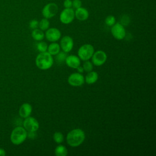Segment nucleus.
<instances>
[{"label":"nucleus","instance_id":"obj_1","mask_svg":"<svg viewBox=\"0 0 156 156\" xmlns=\"http://www.w3.org/2000/svg\"><path fill=\"white\" fill-rule=\"evenodd\" d=\"M85 139V133L81 129H74L70 130L66 135L67 144L73 147H78L83 143Z\"/></svg>","mask_w":156,"mask_h":156},{"label":"nucleus","instance_id":"obj_2","mask_svg":"<svg viewBox=\"0 0 156 156\" xmlns=\"http://www.w3.org/2000/svg\"><path fill=\"white\" fill-rule=\"evenodd\" d=\"M54 63V58L48 52H40L35 58V65L41 70H47L51 68Z\"/></svg>","mask_w":156,"mask_h":156},{"label":"nucleus","instance_id":"obj_3","mask_svg":"<svg viewBox=\"0 0 156 156\" xmlns=\"http://www.w3.org/2000/svg\"><path fill=\"white\" fill-rule=\"evenodd\" d=\"M27 138V130L21 126L15 127L12 131L10 136V141L15 145L22 144Z\"/></svg>","mask_w":156,"mask_h":156},{"label":"nucleus","instance_id":"obj_4","mask_svg":"<svg viewBox=\"0 0 156 156\" xmlns=\"http://www.w3.org/2000/svg\"><path fill=\"white\" fill-rule=\"evenodd\" d=\"M94 52V48L90 44H84L82 45L77 51V55L82 61L89 60Z\"/></svg>","mask_w":156,"mask_h":156},{"label":"nucleus","instance_id":"obj_5","mask_svg":"<svg viewBox=\"0 0 156 156\" xmlns=\"http://www.w3.org/2000/svg\"><path fill=\"white\" fill-rule=\"evenodd\" d=\"M58 11V5L54 2H49L43 7L41 13L44 18L50 19L55 16L57 15Z\"/></svg>","mask_w":156,"mask_h":156},{"label":"nucleus","instance_id":"obj_6","mask_svg":"<svg viewBox=\"0 0 156 156\" xmlns=\"http://www.w3.org/2000/svg\"><path fill=\"white\" fill-rule=\"evenodd\" d=\"M75 18L74 10L73 8H65L59 16L60 21L64 24L71 23Z\"/></svg>","mask_w":156,"mask_h":156},{"label":"nucleus","instance_id":"obj_7","mask_svg":"<svg viewBox=\"0 0 156 156\" xmlns=\"http://www.w3.org/2000/svg\"><path fill=\"white\" fill-rule=\"evenodd\" d=\"M111 33L113 37L118 40H121L124 39L126 35V29L124 26L122 25L120 23H116L112 26Z\"/></svg>","mask_w":156,"mask_h":156},{"label":"nucleus","instance_id":"obj_8","mask_svg":"<svg viewBox=\"0 0 156 156\" xmlns=\"http://www.w3.org/2000/svg\"><path fill=\"white\" fill-rule=\"evenodd\" d=\"M23 126L27 132H37L40 127L38 121L35 118L30 116L24 118Z\"/></svg>","mask_w":156,"mask_h":156},{"label":"nucleus","instance_id":"obj_9","mask_svg":"<svg viewBox=\"0 0 156 156\" xmlns=\"http://www.w3.org/2000/svg\"><path fill=\"white\" fill-rule=\"evenodd\" d=\"M91 58L93 65L96 66H100L105 63L107 59V55L104 51L102 50H98L96 52H94Z\"/></svg>","mask_w":156,"mask_h":156},{"label":"nucleus","instance_id":"obj_10","mask_svg":"<svg viewBox=\"0 0 156 156\" xmlns=\"http://www.w3.org/2000/svg\"><path fill=\"white\" fill-rule=\"evenodd\" d=\"M68 83L72 87H80L85 83V77L82 73H74L69 76Z\"/></svg>","mask_w":156,"mask_h":156},{"label":"nucleus","instance_id":"obj_11","mask_svg":"<svg viewBox=\"0 0 156 156\" xmlns=\"http://www.w3.org/2000/svg\"><path fill=\"white\" fill-rule=\"evenodd\" d=\"M44 37L50 42H56L61 38V32L55 27L48 28L44 33Z\"/></svg>","mask_w":156,"mask_h":156},{"label":"nucleus","instance_id":"obj_12","mask_svg":"<svg viewBox=\"0 0 156 156\" xmlns=\"http://www.w3.org/2000/svg\"><path fill=\"white\" fill-rule=\"evenodd\" d=\"M60 49H62V51L68 53L73 48L74 46V41L72 37L68 35H65L63 37L60 42Z\"/></svg>","mask_w":156,"mask_h":156},{"label":"nucleus","instance_id":"obj_13","mask_svg":"<svg viewBox=\"0 0 156 156\" xmlns=\"http://www.w3.org/2000/svg\"><path fill=\"white\" fill-rule=\"evenodd\" d=\"M65 62L68 67L71 68L76 69L80 65V59L78 56L75 55H67Z\"/></svg>","mask_w":156,"mask_h":156},{"label":"nucleus","instance_id":"obj_14","mask_svg":"<svg viewBox=\"0 0 156 156\" xmlns=\"http://www.w3.org/2000/svg\"><path fill=\"white\" fill-rule=\"evenodd\" d=\"M32 111V105L27 102L23 104L19 108V115L23 118H26L30 116Z\"/></svg>","mask_w":156,"mask_h":156},{"label":"nucleus","instance_id":"obj_15","mask_svg":"<svg viewBox=\"0 0 156 156\" xmlns=\"http://www.w3.org/2000/svg\"><path fill=\"white\" fill-rule=\"evenodd\" d=\"M74 15L75 18L80 21L87 20L89 17V12L88 10L84 7H80L77 9H75Z\"/></svg>","mask_w":156,"mask_h":156},{"label":"nucleus","instance_id":"obj_16","mask_svg":"<svg viewBox=\"0 0 156 156\" xmlns=\"http://www.w3.org/2000/svg\"><path fill=\"white\" fill-rule=\"evenodd\" d=\"M85 77V82L88 85H92L98 79L99 76L96 71H91L88 72Z\"/></svg>","mask_w":156,"mask_h":156},{"label":"nucleus","instance_id":"obj_17","mask_svg":"<svg viewBox=\"0 0 156 156\" xmlns=\"http://www.w3.org/2000/svg\"><path fill=\"white\" fill-rule=\"evenodd\" d=\"M60 44L56 42H51L48 46L47 52H48L51 55H55L60 51Z\"/></svg>","mask_w":156,"mask_h":156},{"label":"nucleus","instance_id":"obj_18","mask_svg":"<svg viewBox=\"0 0 156 156\" xmlns=\"http://www.w3.org/2000/svg\"><path fill=\"white\" fill-rule=\"evenodd\" d=\"M31 35L33 39L38 41H42L43 39L44 38V33L43 32V31L38 28L33 29Z\"/></svg>","mask_w":156,"mask_h":156},{"label":"nucleus","instance_id":"obj_19","mask_svg":"<svg viewBox=\"0 0 156 156\" xmlns=\"http://www.w3.org/2000/svg\"><path fill=\"white\" fill-rule=\"evenodd\" d=\"M54 153L56 156H66L68 155V150L65 146L59 144L55 147Z\"/></svg>","mask_w":156,"mask_h":156},{"label":"nucleus","instance_id":"obj_20","mask_svg":"<svg viewBox=\"0 0 156 156\" xmlns=\"http://www.w3.org/2000/svg\"><path fill=\"white\" fill-rule=\"evenodd\" d=\"M49 26L50 22L49 21V19L45 18L41 19L38 23V27L43 31H46L48 28H49Z\"/></svg>","mask_w":156,"mask_h":156},{"label":"nucleus","instance_id":"obj_21","mask_svg":"<svg viewBox=\"0 0 156 156\" xmlns=\"http://www.w3.org/2000/svg\"><path fill=\"white\" fill-rule=\"evenodd\" d=\"M55 60L57 63L58 64H62L63 62H65V59L66 58V53L63 51H60L57 54L55 55Z\"/></svg>","mask_w":156,"mask_h":156},{"label":"nucleus","instance_id":"obj_22","mask_svg":"<svg viewBox=\"0 0 156 156\" xmlns=\"http://www.w3.org/2000/svg\"><path fill=\"white\" fill-rule=\"evenodd\" d=\"M53 140L57 144H61L64 140L63 134L60 132H55L53 134Z\"/></svg>","mask_w":156,"mask_h":156},{"label":"nucleus","instance_id":"obj_23","mask_svg":"<svg viewBox=\"0 0 156 156\" xmlns=\"http://www.w3.org/2000/svg\"><path fill=\"white\" fill-rule=\"evenodd\" d=\"M48 46V45L47 44V43L46 42L40 41V42L38 43L37 44V49L40 52H46V51H47Z\"/></svg>","mask_w":156,"mask_h":156},{"label":"nucleus","instance_id":"obj_24","mask_svg":"<svg viewBox=\"0 0 156 156\" xmlns=\"http://www.w3.org/2000/svg\"><path fill=\"white\" fill-rule=\"evenodd\" d=\"M105 23L108 26L112 27L116 23V18L113 15H108L105 19Z\"/></svg>","mask_w":156,"mask_h":156},{"label":"nucleus","instance_id":"obj_25","mask_svg":"<svg viewBox=\"0 0 156 156\" xmlns=\"http://www.w3.org/2000/svg\"><path fill=\"white\" fill-rule=\"evenodd\" d=\"M84 71L88 73L91 71L93 70V65L92 63V62H90L89 60H86L84 61V63H83V66H82Z\"/></svg>","mask_w":156,"mask_h":156},{"label":"nucleus","instance_id":"obj_26","mask_svg":"<svg viewBox=\"0 0 156 156\" xmlns=\"http://www.w3.org/2000/svg\"><path fill=\"white\" fill-rule=\"evenodd\" d=\"M82 7L81 0H72V8L77 9Z\"/></svg>","mask_w":156,"mask_h":156},{"label":"nucleus","instance_id":"obj_27","mask_svg":"<svg viewBox=\"0 0 156 156\" xmlns=\"http://www.w3.org/2000/svg\"><path fill=\"white\" fill-rule=\"evenodd\" d=\"M39 21L37 20H32L29 22V27L32 29H35L38 27Z\"/></svg>","mask_w":156,"mask_h":156},{"label":"nucleus","instance_id":"obj_28","mask_svg":"<svg viewBox=\"0 0 156 156\" xmlns=\"http://www.w3.org/2000/svg\"><path fill=\"white\" fill-rule=\"evenodd\" d=\"M130 21V19L127 16V15H125V16H123L121 18V24L123 26L124 25H128Z\"/></svg>","mask_w":156,"mask_h":156},{"label":"nucleus","instance_id":"obj_29","mask_svg":"<svg viewBox=\"0 0 156 156\" xmlns=\"http://www.w3.org/2000/svg\"><path fill=\"white\" fill-rule=\"evenodd\" d=\"M63 4L65 8H72V0H65Z\"/></svg>","mask_w":156,"mask_h":156},{"label":"nucleus","instance_id":"obj_30","mask_svg":"<svg viewBox=\"0 0 156 156\" xmlns=\"http://www.w3.org/2000/svg\"><path fill=\"white\" fill-rule=\"evenodd\" d=\"M27 137L30 139H34L37 137L36 132H27Z\"/></svg>","mask_w":156,"mask_h":156},{"label":"nucleus","instance_id":"obj_31","mask_svg":"<svg viewBox=\"0 0 156 156\" xmlns=\"http://www.w3.org/2000/svg\"><path fill=\"white\" fill-rule=\"evenodd\" d=\"M76 69H77V72H78V73H82L84 71L83 67H82V66H81L80 65V66H79Z\"/></svg>","mask_w":156,"mask_h":156},{"label":"nucleus","instance_id":"obj_32","mask_svg":"<svg viewBox=\"0 0 156 156\" xmlns=\"http://www.w3.org/2000/svg\"><path fill=\"white\" fill-rule=\"evenodd\" d=\"M5 155H6L5 151L2 148H0V156H5Z\"/></svg>","mask_w":156,"mask_h":156}]
</instances>
